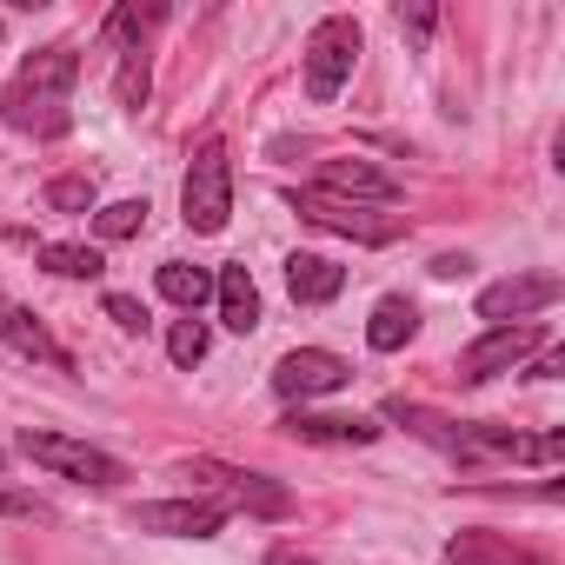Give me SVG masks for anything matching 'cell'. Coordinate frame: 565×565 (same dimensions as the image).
Wrapping results in <instances>:
<instances>
[{
	"instance_id": "obj_1",
	"label": "cell",
	"mask_w": 565,
	"mask_h": 565,
	"mask_svg": "<svg viewBox=\"0 0 565 565\" xmlns=\"http://www.w3.org/2000/svg\"><path fill=\"white\" fill-rule=\"evenodd\" d=\"M74 81H81V54L74 47H41L21 61V74L8 81V94H0V114H8V127L34 134V140H54L67 134V100H74Z\"/></svg>"
},
{
	"instance_id": "obj_2",
	"label": "cell",
	"mask_w": 565,
	"mask_h": 565,
	"mask_svg": "<svg viewBox=\"0 0 565 565\" xmlns=\"http://www.w3.org/2000/svg\"><path fill=\"white\" fill-rule=\"evenodd\" d=\"M180 213H186L193 233H220L233 220V153H226V140L193 147L186 180H180Z\"/></svg>"
},
{
	"instance_id": "obj_3",
	"label": "cell",
	"mask_w": 565,
	"mask_h": 565,
	"mask_svg": "<svg viewBox=\"0 0 565 565\" xmlns=\"http://www.w3.org/2000/svg\"><path fill=\"white\" fill-rule=\"evenodd\" d=\"M353 61H360V21L353 14H327L313 34H307V100H340V87L353 81Z\"/></svg>"
},
{
	"instance_id": "obj_4",
	"label": "cell",
	"mask_w": 565,
	"mask_h": 565,
	"mask_svg": "<svg viewBox=\"0 0 565 565\" xmlns=\"http://www.w3.org/2000/svg\"><path fill=\"white\" fill-rule=\"evenodd\" d=\"M14 446H21L34 466H47V472H61V479H81V486H120V479H127V466H120L114 452H100V446H87V439H67V433L28 426Z\"/></svg>"
},
{
	"instance_id": "obj_5",
	"label": "cell",
	"mask_w": 565,
	"mask_h": 565,
	"mask_svg": "<svg viewBox=\"0 0 565 565\" xmlns=\"http://www.w3.org/2000/svg\"><path fill=\"white\" fill-rule=\"evenodd\" d=\"M539 347H545V327H539V320H519V327H486V333L459 353V380H466V386H486V380H499V373L525 366Z\"/></svg>"
},
{
	"instance_id": "obj_6",
	"label": "cell",
	"mask_w": 565,
	"mask_h": 565,
	"mask_svg": "<svg viewBox=\"0 0 565 565\" xmlns=\"http://www.w3.org/2000/svg\"><path fill=\"white\" fill-rule=\"evenodd\" d=\"M186 479L213 486L226 512H233V505H246V512H259V519H279V512L294 505V499H287V486H273V479H259V472H239V466H220V459H186Z\"/></svg>"
},
{
	"instance_id": "obj_7",
	"label": "cell",
	"mask_w": 565,
	"mask_h": 565,
	"mask_svg": "<svg viewBox=\"0 0 565 565\" xmlns=\"http://www.w3.org/2000/svg\"><path fill=\"white\" fill-rule=\"evenodd\" d=\"M347 380H353V366H347L340 353H327V347H300V353H287V360L273 366V393L294 399V406L327 399V393H340Z\"/></svg>"
},
{
	"instance_id": "obj_8",
	"label": "cell",
	"mask_w": 565,
	"mask_h": 565,
	"mask_svg": "<svg viewBox=\"0 0 565 565\" xmlns=\"http://www.w3.org/2000/svg\"><path fill=\"white\" fill-rule=\"evenodd\" d=\"M558 294H565L558 273H512V279H499V287L479 294V320H486V327H519V320L545 313Z\"/></svg>"
},
{
	"instance_id": "obj_9",
	"label": "cell",
	"mask_w": 565,
	"mask_h": 565,
	"mask_svg": "<svg viewBox=\"0 0 565 565\" xmlns=\"http://www.w3.org/2000/svg\"><path fill=\"white\" fill-rule=\"evenodd\" d=\"M134 525L140 532H160V539H213L226 525V505L213 492H193V499H147L134 505Z\"/></svg>"
},
{
	"instance_id": "obj_10",
	"label": "cell",
	"mask_w": 565,
	"mask_h": 565,
	"mask_svg": "<svg viewBox=\"0 0 565 565\" xmlns=\"http://www.w3.org/2000/svg\"><path fill=\"white\" fill-rule=\"evenodd\" d=\"M313 193L327 200H353V206H399V180L373 160H320Z\"/></svg>"
},
{
	"instance_id": "obj_11",
	"label": "cell",
	"mask_w": 565,
	"mask_h": 565,
	"mask_svg": "<svg viewBox=\"0 0 565 565\" xmlns=\"http://www.w3.org/2000/svg\"><path fill=\"white\" fill-rule=\"evenodd\" d=\"M294 213L300 220H313V226H327V233H347V239H360V246H386L399 226L393 220H380L373 206H353V200H327V193H313V186H300L294 193Z\"/></svg>"
},
{
	"instance_id": "obj_12",
	"label": "cell",
	"mask_w": 565,
	"mask_h": 565,
	"mask_svg": "<svg viewBox=\"0 0 565 565\" xmlns=\"http://www.w3.org/2000/svg\"><path fill=\"white\" fill-rule=\"evenodd\" d=\"M279 426H287L300 446H373L380 439V426L366 413H313V406H294Z\"/></svg>"
},
{
	"instance_id": "obj_13",
	"label": "cell",
	"mask_w": 565,
	"mask_h": 565,
	"mask_svg": "<svg viewBox=\"0 0 565 565\" xmlns=\"http://www.w3.org/2000/svg\"><path fill=\"white\" fill-rule=\"evenodd\" d=\"M0 340H8L14 353H28V360H41V366H54V373H74V360H67V347L28 313V307H0Z\"/></svg>"
},
{
	"instance_id": "obj_14",
	"label": "cell",
	"mask_w": 565,
	"mask_h": 565,
	"mask_svg": "<svg viewBox=\"0 0 565 565\" xmlns=\"http://www.w3.org/2000/svg\"><path fill=\"white\" fill-rule=\"evenodd\" d=\"M340 287H347L340 259H327V253H294L287 259V294L300 307H327V300H340Z\"/></svg>"
},
{
	"instance_id": "obj_15",
	"label": "cell",
	"mask_w": 565,
	"mask_h": 565,
	"mask_svg": "<svg viewBox=\"0 0 565 565\" xmlns=\"http://www.w3.org/2000/svg\"><path fill=\"white\" fill-rule=\"evenodd\" d=\"M213 300H220V327H226V333H253V327H259V287H253L246 266H220Z\"/></svg>"
},
{
	"instance_id": "obj_16",
	"label": "cell",
	"mask_w": 565,
	"mask_h": 565,
	"mask_svg": "<svg viewBox=\"0 0 565 565\" xmlns=\"http://www.w3.org/2000/svg\"><path fill=\"white\" fill-rule=\"evenodd\" d=\"M446 565H539V558L519 552V545L499 539V532H459V539L446 545Z\"/></svg>"
},
{
	"instance_id": "obj_17",
	"label": "cell",
	"mask_w": 565,
	"mask_h": 565,
	"mask_svg": "<svg viewBox=\"0 0 565 565\" xmlns=\"http://www.w3.org/2000/svg\"><path fill=\"white\" fill-rule=\"evenodd\" d=\"M153 287H160V300L200 313V307L213 300V273H206V266H186V259H167V266L153 273Z\"/></svg>"
},
{
	"instance_id": "obj_18",
	"label": "cell",
	"mask_w": 565,
	"mask_h": 565,
	"mask_svg": "<svg viewBox=\"0 0 565 565\" xmlns=\"http://www.w3.org/2000/svg\"><path fill=\"white\" fill-rule=\"evenodd\" d=\"M413 333H419L413 300H380V307H373V320H366V347H373V353H399Z\"/></svg>"
},
{
	"instance_id": "obj_19",
	"label": "cell",
	"mask_w": 565,
	"mask_h": 565,
	"mask_svg": "<svg viewBox=\"0 0 565 565\" xmlns=\"http://www.w3.org/2000/svg\"><path fill=\"white\" fill-rule=\"evenodd\" d=\"M41 266L61 273V279H100V253H94V246H74V239L41 246Z\"/></svg>"
},
{
	"instance_id": "obj_20",
	"label": "cell",
	"mask_w": 565,
	"mask_h": 565,
	"mask_svg": "<svg viewBox=\"0 0 565 565\" xmlns=\"http://www.w3.org/2000/svg\"><path fill=\"white\" fill-rule=\"evenodd\" d=\"M94 173H61V180H47V206L54 213H94Z\"/></svg>"
},
{
	"instance_id": "obj_21",
	"label": "cell",
	"mask_w": 565,
	"mask_h": 565,
	"mask_svg": "<svg viewBox=\"0 0 565 565\" xmlns=\"http://www.w3.org/2000/svg\"><path fill=\"white\" fill-rule=\"evenodd\" d=\"M140 226H147V200H114V206L94 213V233L100 239H134Z\"/></svg>"
},
{
	"instance_id": "obj_22",
	"label": "cell",
	"mask_w": 565,
	"mask_h": 565,
	"mask_svg": "<svg viewBox=\"0 0 565 565\" xmlns=\"http://www.w3.org/2000/svg\"><path fill=\"white\" fill-rule=\"evenodd\" d=\"M167 360H173V366H200V360H206V327H200V320H173Z\"/></svg>"
},
{
	"instance_id": "obj_23",
	"label": "cell",
	"mask_w": 565,
	"mask_h": 565,
	"mask_svg": "<svg viewBox=\"0 0 565 565\" xmlns=\"http://www.w3.org/2000/svg\"><path fill=\"white\" fill-rule=\"evenodd\" d=\"M114 94H120V107H147V54H120V81H114Z\"/></svg>"
},
{
	"instance_id": "obj_24",
	"label": "cell",
	"mask_w": 565,
	"mask_h": 565,
	"mask_svg": "<svg viewBox=\"0 0 565 565\" xmlns=\"http://www.w3.org/2000/svg\"><path fill=\"white\" fill-rule=\"evenodd\" d=\"M107 320H114V327H127V333H140V327H147L140 300H127V294H107Z\"/></svg>"
},
{
	"instance_id": "obj_25",
	"label": "cell",
	"mask_w": 565,
	"mask_h": 565,
	"mask_svg": "<svg viewBox=\"0 0 565 565\" xmlns=\"http://www.w3.org/2000/svg\"><path fill=\"white\" fill-rule=\"evenodd\" d=\"M0 512H8V519H34V512H41V499H34V492H21V486H0Z\"/></svg>"
},
{
	"instance_id": "obj_26",
	"label": "cell",
	"mask_w": 565,
	"mask_h": 565,
	"mask_svg": "<svg viewBox=\"0 0 565 565\" xmlns=\"http://www.w3.org/2000/svg\"><path fill=\"white\" fill-rule=\"evenodd\" d=\"M399 28H413V34L426 41V34L439 28V14H433V8H399Z\"/></svg>"
},
{
	"instance_id": "obj_27",
	"label": "cell",
	"mask_w": 565,
	"mask_h": 565,
	"mask_svg": "<svg viewBox=\"0 0 565 565\" xmlns=\"http://www.w3.org/2000/svg\"><path fill=\"white\" fill-rule=\"evenodd\" d=\"M266 565H313V552H294V545H273Z\"/></svg>"
},
{
	"instance_id": "obj_28",
	"label": "cell",
	"mask_w": 565,
	"mask_h": 565,
	"mask_svg": "<svg viewBox=\"0 0 565 565\" xmlns=\"http://www.w3.org/2000/svg\"><path fill=\"white\" fill-rule=\"evenodd\" d=\"M0 472H8V452H0Z\"/></svg>"
}]
</instances>
